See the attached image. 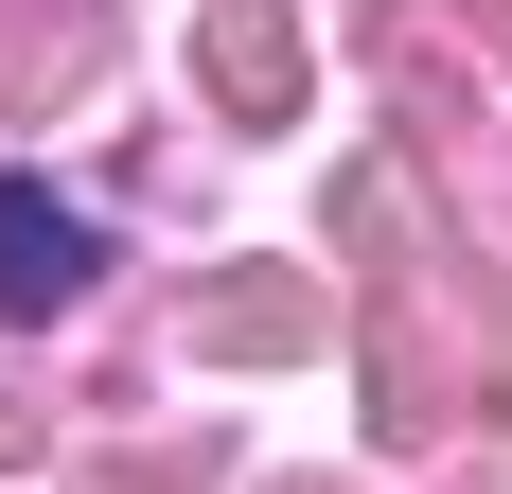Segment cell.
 <instances>
[{"mask_svg":"<svg viewBox=\"0 0 512 494\" xmlns=\"http://www.w3.org/2000/svg\"><path fill=\"white\" fill-rule=\"evenodd\" d=\"M89 283V212H53L36 177H0V318H53Z\"/></svg>","mask_w":512,"mask_h":494,"instance_id":"obj_1","label":"cell"},{"mask_svg":"<svg viewBox=\"0 0 512 494\" xmlns=\"http://www.w3.org/2000/svg\"><path fill=\"white\" fill-rule=\"evenodd\" d=\"M212 89H230V106H283V89H301V53H283V18H265V0H230V18H212Z\"/></svg>","mask_w":512,"mask_h":494,"instance_id":"obj_2","label":"cell"},{"mask_svg":"<svg viewBox=\"0 0 512 494\" xmlns=\"http://www.w3.org/2000/svg\"><path fill=\"white\" fill-rule=\"evenodd\" d=\"M195 336H212V353H301V336H318V300H301V283H230Z\"/></svg>","mask_w":512,"mask_h":494,"instance_id":"obj_3","label":"cell"}]
</instances>
